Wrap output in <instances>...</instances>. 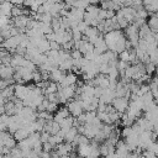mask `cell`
I'll return each mask as SVG.
<instances>
[{
	"instance_id": "obj_1",
	"label": "cell",
	"mask_w": 158,
	"mask_h": 158,
	"mask_svg": "<svg viewBox=\"0 0 158 158\" xmlns=\"http://www.w3.org/2000/svg\"><path fill=\"white\" fill-rule=\"evenodd\" d=\"M111 105L114 106V109L120 112V114H123L126 112L127 107H128V99L125 98V96H116L112 101H111Z\"/></svg>"
},
{
	"instance_id": "obj_2",
	"label": "cell",
	"mask_w": 158,
	"mask_h": 158,
	"mask_svg": "<svg viewBox=\"0 0 158 158\" xmlns=\"http://www.w3.org/2000/svg\"><path fill=\"white\" fill-rule=\"evenodd\" d=\"M67 107H68V110H69V114L73 116V117H77V116H79L84 110H83V106H81V102H80V100H72V101H69L68 104H67Z\"/></svg>"
},
{
	"instance_id": "obj_3",
	"label": "cell",
	"mask_w": 158,
	"mask_h": 158,
	"mask_svg": "<svg viewBox=\"0 0 158 158\" xmlns=\"http://www.w3.org/2000/svg\"><path fill=\"white\" fill-rule=\"evenodd\" d=\"M28 93H30V88L28 86H26L23 84H20V83L14 85V95H15V98H17L20 100H23L28 95Z\"/></svg>"
},
{
	"instance_id": "obj_4",
	"label": "cell",
	"mask_w": 158,
	"mask_h": 158,
	"mask_svg": "<svg viewBox=\"0 0 158 158\" xmlns=\"http://www.w3.org/2000/svg\"><path fill=\"white\" fill-rule=\"evenodd\" d=\"M73 149L74 148H73V144L70 142H60L56 146V152H57L58 157L59 156H63V157L69 156L70 151H73Z\"/></svg>"
},
{
	"instance_id": "obj_5",
	"label": "cell",
	"mask_w": 158,
	"mask_h": 158,
	"mask_svg": "<svg viewBox=\"0 0 158 158\" xmlns=\"http://www.w3.org/2000/svg\"><path fill=\"white\" fill-rule=\"evenodd\" d=\"M15 73V68L11 64H1L0 65V78L4 80L12 79Z\"/></svg>"
},
{
	"instance_id": "obj_6",
	"label": "cell",
	"mask_w": 158,
	"mask_h": 158,
	"mask_svg": "<svg viewBox=\"0 0 158 158\" xmlns=\"http://www.w3.org/2000/svg\"><path fill=\"white\" fill-rule=\"evenodd\" d=\"M64 75H65V72L64 70H62L59 67H54L49 72V80H52L54 83H60L63 80Z\"/></svg>"
},
{
	"instance_id": "obj_7",
	"label": "cell",
	"mask_w": 158,
	"mask_h": 158,
	"mask_svg": "<svg viewBox=\"0 0 158 158\" xmlns=\"http://www.w3.org/2000/svg\"><path fill=\"white\" fill-rule=\"evenodd\" d=\"M28 20H30V17H28L27 15L22 14V15L15 16L12 22H14V26H15V27H17L19 30H23V28H26V27H27Z\"/></svg>"
},
{
	"instance_id": "obj_8",
	"label": "cell",
	"mask_w": 158,
	"mask_h": 158,
	"mask_svg": "<svg viewBox=\"0 0 158 158\" xmlns=\"http://www.w3.org/2000/svg\"><path fill=\"white\" fill-rule=\"evenodd\" d=\"M77 80H78V75L75 73H70L69 72L68 74L65 73L63 80L60 83H58V84H60L62 86H69V85H74L77 83Z\"/></svg>"
},
{
	"instance_id": "obj_9",
	"label": "cell",
	"mask_w": 158,
	"mask_h": 158,
	"mask_svg": "<svg viewBox=\"0 0 158 158\" xmlns=\"http://www.w3.org/2000/svg\"><path fill=\"white\" fill-rule=\"evenodd\" d=\"M59 130H60L59 123L56 122L54 120H49V121L46 122V125H44V130H43V131H47L49 135H54V133H57Z\"/></svg>"
},
{
	"instance_id": "obj_10",
	"label": "cell",
	"mask_w": 158,
	"mask_h": 158,
	"mask_svg": "<svg viewBox=\"0 0 158 158\" xmlns=\"http://www.w3.org/2000/svg\"><path fill=\"white\" fill-rule=\"evenodd\" d=\"M70 114H69V110H68V107H59L57 111H56V115L53 116V120L56 121V122H58V123H60L62 122V120L63 118H65L67 116H69Z\"/></svg>"
},
{
	"instance_id": "obj_11",
	"label": "cell",
	"mask_w": 158,
	"mask_h": 158,
	"mask_svg": "<svg viewBox=\"0 0 158 158\" xmlns=\"http://www.w3.org/2000/svg\"><path fill=\"white\" fill-rule=\"evenodd\" d=\"M12 6L14 5H12L11 1H1L0 2V15H4V16L10 17L11 16Z\"/></svg>"
},
{
	"instance_id": "obj_12",
	"label": "cell",
	"mask_w": 158,
	"mask_h": 158,
	"mask_svg": "<svg viewBox=\"0 0 158 158\" xmlns=\"http://www.w3.org/2000/svg\"><path fill=\"white\" fill-rule=\"evenodd\" d=\"M12 135H14V137H15L16 141H21V139H25V138L30 135V132H28V130H27L25 126H21V127H19Z\"/></svg>"
},
{
	"instance_id": "obj_13",
	"label": "cell",
	"mask_w": 158,
	"mask_h": 158,
	"mask_svg": "<svg viewBox=\"0 0 158 158\" xmlns=\"http://www.w3.org/2000/svg\"><path fill=\"white\" fill-rule=\"evenodd\" d=\"M78 133H79V132H78L77 127H75V126H72L70 128H68V130L65 131V133H64V141L72 143V142L74 141V138L77 137Z\"/></svg>"
},
{
	"instance_id": "obj_14",
	"label": "cell",
	"mask_w": 158,
	"mask_h": 158,
	"mask_svg": "<svg viewBox=\"0 0 158 158\" xmlns=\"http://www.w3.org/2000/svg\"><path fill=\"white\" fill-rule=\"evenodd\" d=\"M37 49H38L41 53H47V52L51 49V47H49V41H48L46 37L41 38V41L37 43Z\"/></svg>"
},
{
	"instance_id": "obj_15",
	"label": "cell",
	"mask_w": 158,
	"mask_h": 158,
	"mask_svg": "<svg viewBox=\"0 0 158 158\" xmlns=\"http://www.w3.org/2000/svg\"><path fill=\"white\" fill-rule=\"evenodd\" d=\"M59 126H60V128H62L63 131H67L68 128H70L72 126H74V117H73L72 115L67 116L65 118L62 120V122L59 123Z\"/></svg>"
},
{
	"instance_id": "obj_16",
	"label": "cell",
	"mask_w": 158,
	"mask_h": 158,
	"mask_svg": "<svg viewBox=\"0 0 158 158\" xmlns=\"http://www.w3.org/2000/svg\"><path fill=\"white\" fill-rule=\"evenodd\" d=\"M147 25L149 26V28L152 30V32L158 30V14H151Z\"/></svg>"
},
{
	"instance_id": "obj_17",
	"label": "cell",
	"mask_w": 158,
	"mask_h": 158,
	"mask_svg": "<svg viewBox=\"0 0 158 158\" xmlns=\"http://www.w3.org/2000/svg\"><path fill=\"white\" fill-rule=\"evenodd\" d=\"M23 60H25V56H21V54H14L11 57V60H10V64L14 67V68H17V67H21L23 64Z\"/></svg>"
},
{
	"instance_id": "obj_18",
	"label": "cell",
	"mask_w": 158,
	"mask_h": 158,
	"mask_svg": "<svg viewBox=\"0 0 158 158\" xmlns=\"http://www.w3.org/2000/svg\"><path fill=\"white\" fill-rule=\"evenodd\" d=\"M58 67H59L62 70H64V72H70V70L73 69V67H74V65H73V59H72V57L64 59L63 62H60Z\"/></svg>"
},
{
	"instance_id": "obj_19",
	"label": "cell",
	"mask_w": 158,
	"mask_h": 158,
	"mask_svg": "<svg viewBox=\"0 0 158 158\" xmlns=\"http://www.w3.org/2000/svg\"><path fill=\"white\" fill-rule=\"evenodd\" d=\"M4 146L5 147H7V148H14L15 146H16V139H15V137H12L10 133H7L6 132V135H5V137H4Z\"/></svg>"
},
{
	"instance_id": "obj_20",
	"label": "cell",
	"mask_w": 158,
	"mask_h": 158,
	"mask_svg": "<svg viewBox=\"0 0 158 158\" xmlns=\"http://www.w3.org/2000/svg\"><path fill=\"white\" fill-rule=\"evenodd\" d=\"M57 90H58V84L57 83H54V81H49L48 83V85L44 88V94H48V93H57Z\"/></svg>"
},
{
	"instance_id": "obj_21",
	"label": "cell",
	"mask_w": 158,
	"mask_h": 158,
	"mask_svg": "<svg viewBox=\"0 0 158 158\" xmlns=\"http://www.w3.org/2000/svg\"><path fill=\"white\" fill-rule=\"evenodd\" d=\"M130 57H131V51L130 49H123L122 52L118 53V59L125 60L127 63H130Z\"/></svg>"
},
{
	"instance_id": "obj_22",
	"label": "cell",
	"mask_w": 158,
	"mask_h": 158,
	"mask_svg": "<svg viewBox=\"0 0 158 158\" xmlns=\"http://www.w3.org/2000/svg\"><path fill=\"white\" fill-rule=\"evenodd\" d=\"M88 5H89V0H74V2L72 4L73 7H78V9H86Z\"/></svg>"
},
{
	"instance_id": "obj_23",
	"label": "cell",
	"mask_w": 158,
	"mask_h": 158,
	"mask_svg": "<svg viewBox=\"0 0 158 158\" xmlns=\"http://www.w3.org/2000/svg\"><path fill=\"white\" fill-rule=\"evenodd\" d=\"M144 67H146V73H147V74H152V73H154V72H156L157 64L149 60L148 63H146V64H144Z\"/></svg>"
},
{
	"instance_id": "obj_24",
	"label": "cell",
	"mask_w": 158,
	"mask_h": 158,
	"mask_svg": "<svg viewBox=\"0 0 158 158\" xmlns=\"http://www.w3.org/2000/svg\"><path fill=\"white\" fill-rule=\"evenodd\" d=\"M46 99L51 102H57L59 104V99H58V94L57 93H48L46 94Z\"/></svg>"
},
{
	"instance_id": "obj_25",
	"label": "cell",
	"mask_w": 158,
	"mask_h": 158,
	"mask_svg": "<svg viewBox=\"0 0 158 158\" xmlns=\"http://www.w3.org/2000/svg\"><path fill=\"white\" fill-rule=\"evenodd\" d=\"M9 156H11V157H22V151L19 148V147H14V148H11L10 149V152H9Z\"/></svg>"
},
{
	"instance_id": "obj_26",
	"label": "cell",
	"mask_w": 158,
	"mask_h": 158,
	"mask_svg": "<svg viewBox=\"0 0 158 158\" xmlns=\"http://www.w3.org/2000/svg\"><path fill=\"white\" fill-rule=\"evenodd\" d=\"M46 110L48 111V112H56L57 110H58V104L57 102H51V101H48V104H47V106H46Z\"/></svg>"
},
{
	"instance_id": "obj_27",
	"label": "cell",
	"mask_w": 158,
	"mask_h": 158,
	"mask_svg": "<svg viewBox=\"0 0 158 158\" xmlns=\"http://www.w3.org/2000/svg\"><path fill=\"white\" fill-rule=\"evenodd\" d=\"M70 57H72L73 59H79V58H81V57H83V54H81V52H80L79 49L73 48V51L70 52Z\"/></svg>"
},
{
	"instance_id": "obj_28",
	"label": "cell",
	"mask_w": 158,
	"mask_h": 158,
	"mask_svg": "<svg viewBox=\"0 0 158 158\" xmlns=\"http://www.w3.org/2000/svg\"><path fill=\"white\" fill-rule=\"evenodd\" d=\"M132 133V127L131 126H123V128H122V131H121V136L125 138V137H127L128 135H131Z\"/></svg>"
},
{
	"instance_id": "obj_29",
	"label": "cell",
	"mask_w": 158,
	"mask_h": 158,
	"mask_svg": "<svg viewBox=\"0 0 158 158\" xmlns=\"http://www.w3.org/2000/svg\"><path fill=\"white\" fill-rule=\"evenodd\" d=\"M75 27H77L81 33H84V31H85V28L88 27V25L85 23V21H83V20H81V21H79V22H78V25H77Z\"/></svg>"
},
{
	"instance_id": "obj_30",
	"label": "cell",
	"mask_w": 158,
	"mask_h": 158,
	"mask_svg": "<svg viewBox=\"0 0 158 158\" xmlns=\"http://www.w3.org/2000/svg\"><path fill=\"white\" fill-rule=\"evenodd\" d=\"M53 147H54V146H53L52 143H49L48 141L42 143V149H43V151H46V152H51V151L53 149Z\"/></svg>"
},
{
	"instance_id": "obj_31",
	"label": "cell",
	"mask_w": 158,
	"mask_h": 158,
	"mask_svg": "<svg viewBox=\"0 0 158 158\" xmlns=\"http://www.w3.org/2000/svg\"><path fill=\"white\" fill-rule=\"evenodd\" d=\"M32 80H33V81H36V83L41 81V80H42V77H41V72H37V70H35V72L32 73Z\"/></svg>"
},
{
	"instance_id": "obj_32",
	"label": "cell",
	"mask_w": 158,
	"mask_h": 158,
	"mask_svg": "<svg viewBox=\"0 0 158 158\" xmlns=\"http://www.w3.org/2000/svg\"><path fill=\"white\" fill-rule=\"evenodd\" d=\"M142 156H144V157H156V153L152 149H144V152L142 153Z\"/></svg>"
},
{
	"instance_id": "obj_33",
	"label": "cell",
	"mask_w": 158,
	"mask_h": 158,
	"mask_svg": "<svg viewBox=\"0 0 158 158\" xmlns=\"http://www.w3.org/2000/svg\"><path fill=\"white\" fill-rule=\"evenodd\" d=\"M59 43L57 42V41H49V47H51V49H59Z\"/></svg>"
},
{
	"instance_id": "obj_34",
	"label": "cell",
	"mask_w": 158,
	"mask_h": 158,
	"mask_svg": "<svg viewBox=\"0 0 158 158\" xmlns=\"http://www.w3.org/2000/svg\"><path fill=\"white\" fill-rule=\"evenodd\" d=\"M12 2V5H23L25 0H10Z\"/></svg>"
},
{
	"instance_id": "obj_35",
	"label": "cell",
	"mask_w": 158,
	"mask_h": 158,
	"mask_svg": "<svg viewBox=\"0 0 158 158\" xmlns=\"http://www.w3.org/2000/svg\"><path fill=\"white\" fill-rule=\"evenodd\" d=\"M5 114V104L4 102H0V116Z\"/></svg>"
},
{
	"instance_id": "obj_36",
	"label": "cell",
	"mask_w": 158,
	"mask_h": 158,
	"mask_svg": "<svg viewBox=\"0 0 158 158\" xmlns=\"http://www.w3.org/2000/svg\"><path fill=\"white\" fill-rule=\"evenodd\" d=\"M101 0H89V4H94V5H98Z\"/></svg>"
},
{
	"instance_id": "obj_37",
	"label": "cell",
	"mask_w": 158,
	"mask_h": 158,
	"mask_svg": "<svg viewBox=\"0 0 158 158\" xmlns=\"http://www.w3.org/2000/svg\"><path fill=\"white\" fill-rule=\"evenodd\" d=\"M64 2H65V4H67L69 7H70V6H72V4L74 2V0H64Z\"/></svg>"
},
{
	"instance_id": "obj_38",
	"label": "cell",
	"mask_w": 158,
	"mask_h": 158,
	"mask_svg": "<svg viewBox=\"0 0 158 158\" xmlns=\"http://www.w3.org/2000/svg\"><path fill=\"white\" fill-rule=\"evenodd\" d=\"M153 36H154V38H156V41H157V42H158V30H157V31H154V32H153Z\"/></svg>"
},
{
	"instance_id": "obj_39",
	"label": "cell",
	"mask_w": 158,
	"mask_h": 158,
	"mask_svg": "<svg viewBox=\"0 0 158 158\" xmlns=\"http://www.w3.org/2000/svg\"><path fill=\"white\" fill-rule=\"evenodd\" d=\"M4 40H5V38H4V36H2L1 33H0V44H1L2 42H4Z\"/></svg>"
},
{
	"instance_id": "obj_40",
	"label": "cell",
	"mask_w": 158,
	"mask_h": 158,
	"mask_svg": "<svg viewBox=\"0 0 158 158\" xmlns=\"http://www.w3.org/2000/svg\"><path fill=\"white\" fill-rule=\"evenodd\" d=\"M156 75H157V77H158V67H157V68H156Z\"/></svg>"
},
{
	"instance_id": "obj_41",
	"label": "cell",
	"mask_w": 158,
	"mask_h": 158,
	"mask_svg": "<svg viewBox=\"0 0 158 158\" xmlns=\"http://www.w3.org/2000/svg\"><path fill=\"white\" fill-rule=\"evenodd\" d=\"M118 1H120V2L122 4V6H123V2H125V0H118Z\"/></svg>"
},
{
	"instance_id": "obj_42",
	"label": "cell",
	"mask_w": 158,
	"mask_h": 158,
	"mask_svg": "<svg viewBox=\"0 0 158 158\" xmlns=\"http://www.w3.org/2000/svg\"><path fill=\"white\" fill-rule=\"evenodd\" d=\"M0 1H10V0H0Z\"/></svg>"
}]
</instances>
